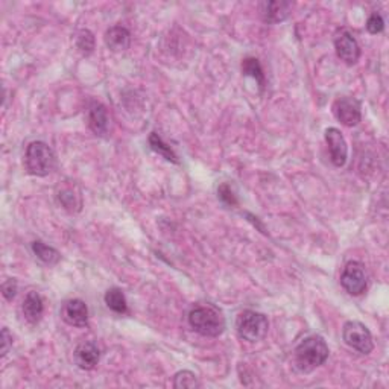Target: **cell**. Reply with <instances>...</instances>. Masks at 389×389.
Returning <instances> with one entry per match:
<instances>
[{"instance_id": "cell-1", "label": "cell", "mask_w": 389, "mask_h": 389, "mask_svg": "<svg viewBox=\"0 0 389 389\" xmlns=\"http://www.w3.org/2000/svg\"><path fill=\"white\" fill-rule=\"evenodd\" d=\"M329 345L320 334H312L302 339L293 350V365L301 374H309L323 367L329 359Z\"/></svg>"}, {"instance_id": "cell-2", "label": "cell", "mask_w": 389, "mask_h": 389, "mask_svg": "<svg viewBox=\"0 0 389 389\" xmlns=\"http://www.w3.org/2000/svg\"><path fill=\"white\" fill-rule=\"evenodd\" d=\"M189 324L201 336L216 338L225 330V318L213 306H197L190 310Z\"/></svg>"}, {"instance_id": "cell-3", "label": "cell", "mask_w": 389, "mask_h": 389, "mask_svg": "<svg viewBox=\"0 0 389 389\" xmlns=\"http://www.w3.org/2000/svg\"><path fill=\"white\" fill-rule=\"evenodd\" d=\"M25 166L30 175L46 177L55 169L57 157L48 143L33 142L26 147Z\"/></svg>"}, {"instance_id": "cell-4", "label": "cell", "mask_w": 389, "mask_h": 389, "mask_svg": "<svg viewBox=\"0 0 389 389\" xmlns=\"http://www.w3.org/2000/svg\"><path fill=\"white\" fill-rule=\"evenodd\" d=\"M237 334L244 341L259 342L268 334L269 321L266 315L255 310H244L240 312L236 320Z\"/></svg>"}, {"instance_id": "cell-5", "label": "cell", "mask_w": 389, "mask_h": 389, "mask_svg": "<svg viewBox=\"0 0 389 389\" xmlns=\"http://www.w3.org/2000/svg\"><path fill=\"white\" fill-rule=\"evenodd\" d=\"M342 339L345 344L361 354H370L374 350V341L367 325L359 321H348L342 329Z\"/></svg>"}, {"instance_id": "cell-6", "label": "cell", "mask_w": 389, "mask_h": 389, "mask_svg": "<svg viewBox=\"0 0 389 389\" xmlns=\"http://www.w3.org/2000/svg\"><path fill=\"white\" fill-rule=\"evenodd\" d=\"M341 284L353 297H359V295L367 291L368 274L363 263L356 260L348 262L341 274Z\"/></svg>"}, {"instance_id": "cell-7", "label": "cell", "mask_w": 389, "mask_h": 389, "mask_svg": "<svg viewBox=\"0 0 389 389\" xmlns=\"http://www.w3.org/2000/svg\"><path fill=\"white\" fill-rule=\"evenodd\" d=\"M333 114L344 127H356L362 120L361 102L352 96H341L333 102Z\"/></svg>"}, {"instance_id": "cell-8", "label": "cell", "mask_w": 389, "mask_h": 389, "mask_svg": "<svg viewBox=\"0 0 389 389\" xmlns=\"http://www.w3.org/2000/svg\"><path fill=\"white\" fill-rule=\"evenodd\" d=\"M334 51L341 61L347 66H353L361 58V46L357 43L354 35L348 29H339L334 35Z\"/></svg>"}, {"instance_id": "cell-9", "label": "cell", "mask_w": 389, "mask_h": 389, "mask_svg": "<svg viewBox=\"0 0 389 389\" xmlns=\"http://www.w3.org/2000/svg\"><path fill=\"white\" fill-rule=\"evenodd\" d=\"M325 142L329 146L330 160L336 168H342L348 159V146L345 137L338 128H327L325 129Z\"/></svg>"}, {"instance_id": "cell-10", "label": "cell", "mask_w": 389, "mask_h": 389, "mask_svg": "<svg viewBox=\"0 0 389 389\" xmlns=\"http://www.w3.org/2000/svg\"><path fill=\"white\" fill-rule=\"evenodd\" d=\"M87 120L89 127L93 131V134L98 137H105L110 131V118L105 105H102L98 100H91L87 110Z\"/></svg>"}, {"instance_id": "cell-11", "label": "cell", "mask_w": 389, "mask_h": 389, "mask_svg": "<svg viewBox=\"0 0 389 389\" xmlns=\"http://www.w3.org/2000/svg\"><path fill=\"white\" fill-rule=\"evenodd\" d=\"M73 359L75 363L78 365V368H81L84 371L95 370L96 365L100 361V350L95 342L91 341L81 342V344L75 348Z\"/></svg>"}, {"instance_id": "cell-12", "label": "cell", "mask_w": 389, "mask_h": 389, "mask_svg": "<svg viewBox=\"0 0 389 389\" xmlns=\"http://www.w3.org/2000/svg\"><path fill=\"white\" fill-rule=\"evenodd\" d=\"M63 320L73 327H85L89 324V307L82 300H69L61 310Z\"/></svg>"}, {"instance_id": "cell-13", "label": "cell", "mask_w": 389, "mask_h": 389, "mask_svg": "<svg viewBox=\"0 0 389 389\" xmlns=\"http://www.w3.org/2000/svg\"><path fill=\"white\" fill-rule=\"evenodd\" d=\"M259 8L263 21L275 25V23H282L289 17L292 3L284 2V0H274V2H262Z\"/></svg>"}, {"instance_id": "cell-14", "label": "cell", "mask_w": 389, "mask_h": 389, "mask_svg": "<svg viewBox=\"0 0 389 389\" xmlns=\"http://www.w3.org/2000/svg\"><path fill=\"white\" fill-rule=\"evenodd\" d=\"M104 40H105L107 48L111 52H116V53L125 52L131 44V34L125 26L116 25L107 30Z\"/></svg>"}, {"instance_id": "cell-15", "label": "cell", "mask_w": 389, "mask_h": 389, "mask_svg": "<svg viewBox=\"0 0 389 389\" xmlns=\"http://www.w3.org/2000/svg\"><path fill=\"white\" fill-rule=\"evenodd\" d=\"M21 312H23V316L26 318V321L30 324H37L38 321H40L43 312H44V302H43L42 295L35 291L28 292L25 300H23Z\"/></svg>"}, {"instance_id": "cell-16", "label": "cell", "mask_w": 389, "mask_h": 389, "mask_svg": "<svg viewBox=\"0 0 389 389\" xmlns=\"http://www.w3.org/2000/svg\"><path fill=\"white\" fill-rule=\"evenodd\" d=\"M105 305L107 307L113 310L114 314L125 315L128 312V302L125 298V293L119 287H111L105 292Z\"/></svg>"}, {"instance_id": "cell-17", "label": "cell", "mask_w": 389, "mask_h": 389, "mask_svg": "<svg viewBox=\"0 0 389 389\" xmlns=\"http://www.w3.org/2000/svg\"><path fill=\"white\" fill-rule=\"evenodd\" d=\"M75 46L80 53H82L84 57H89L95 51L96 40L95 35H93L91 30L89 29H80L75 34Z\"/></svg>"}, {"instance_id": "cell-18", "label": "cell", "mask_w": 389, "mask_h": 389, "mask_svg": "<svg viewBox=\"0 0 389 389\" xmlns=\"http://www.w3.org/2000/svg\"><path fill=\"white\" fill-rule=\"evenodd\" d=\"M33 251L46 264H57L61 260V254L49 245H46L42 240H35L33 242Z\"/></svg>"}, {"instance_id": "cell-19", "label": "cell", "mask_w": 389, "mask_h": 389, "mask_svg": "<svg viewBox=\"0 0 389 389\" xmlns=\"http://www.w3.org/2000/svg\"><path fill=\"white\" fill-rule=\"evenodd\" d=\"M150 146H151V150L154 152H157L159 155H161L163 159H166L168 161L175 163V165L180 163V161H178V157H177V154L174 152L172 147H170L168 143L163 142V138L157 134V132H151Z\"/></svg>"}, {"instance_id": "cell-20", "label": "cell", "mask_w": 389, "mask_h": 389, "mask_svg": "<svg viewBox=\"0 0 389 389\" xmlns=\"http://www.w3.org/2000/svg\"><path fill=\"white\" fill-rule=\"evenodd\" d=\"M242 73L251 76L253 80L259 84L260 90L264 89V73L257 58H245L242 61Z\"/></svg>"}, {"instance_id": "cell-21", "label": "cell", "mask_w": 389, "mask_h": 389, "mask_svg": "<svg viewBox=\"0 0 389 389\" xmlns=\"http://www.w3.org/2000/svg\"><path fill=\"white\" fill-rule=\"evenodd\" d=\"M201 383H199V380L197 377V374L192 371H188V370H184V371H178L177 374L174 376V388L177 389H181V388H199Z\"/></svg>"}, {"instance_id": "cell-22", "label": "cell", "mask_w": 389, "mask_h": 389, "mask_svg": "<svg viewBox=\"0 0 389 389\" xmlns=\"http://www.w3.org/2000/svg\"><path fill=\"white\" fill-rule=\"evenodd\" d=\"M58 199L61 202V206H63L69 212H80L81 210V198L78 197V194L73 193L72 189H64L58 193Z\"/></svg>"}, {"instance_id": "cell-23", "label": "cell", "mask_w": 389, "mask_h": 389, "mask_svg": "<svg viewBox=\"0 0 389 389\" xmlns=\"http://www.w3.org/2000/svg\"><path fill=\"white\" fill-rule=\"evenodd\" d=\"M217 197H219V199L224 202V204L228 207H236L239 204L235 192H233V189L227 183H224L219 186V188H217Z\"/></svg>"}, {"instance_id": "cell-24", "label": "cell", "mask_w": 389, "mask_h": 389, "mask_svg": "<svg viewBox=\"0 0 389 389\" xmlns=\"http://www.w3.org/2000/svg\"><path fill=\"white\" fill-rule=\"evenodd\" d=\"M367 29H368V33L372 34V35H377L380 33H383L385 20H383L382 15H380L379 12H372L367 20Z\"/></svg>"}, {"instance_id": "cell-25", "label": "cell", "mask_w": 389, "mask_h": 389, "mask_svg": "<svg viewBox=\"0 0 389 389\" xmlns=\"http://www.w3.org/2000/svg\"><path fill=\"white\" fill-rule=\"evenodd\" d=\"M2 295L6 301H12L15 295H17V280L8 278L2 284Z\"/></svg>"}, {"instance_id": "cell-26", "label": "cell", "mask_w": 389, "mask_h": 389, "mask_svg": "<svg viewBox=\"0 0 389 389\" xmlns=\"http://www.w3.org/2000/svg\"><path fill=\"white\" fill-rule=\"evenodd\" d=\"M12 347V334L10 333V330L3 327L2 329V357H5L8 353H10V350Z\"/></svg>"}]
</instances>
